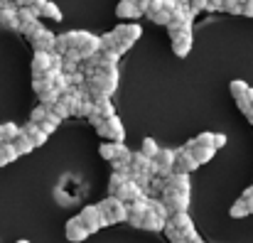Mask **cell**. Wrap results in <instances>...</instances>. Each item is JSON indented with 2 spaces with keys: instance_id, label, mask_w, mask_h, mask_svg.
<instances>
[{
  "instance_id": "obj_1",
  "label": "cell",
  "mask_w": 253,
  "mask_h": 243,
  "mask_svg": "<svg viewBox=\"0 0 253 243\" xmlns=\"http://www.w3.org/2000/svg\"><path fill=\"white\" fill-rule=\"evenodd\" d=\"M98 209H101V214H103V219H106L108 226L128 221V204L121 197H111L108 194L103 202H98Z\"/></svg>"
},
{
  "instance_id": "obj_2",
  "label": "cell",
  "mask_w": 253,
  "mask_h": 243,
  "mask_svg": "<svg viewBox=\"0 0 253 243\" xmlns=\"http://www.w3.org/2000/svg\"><path fill=\"white\" fill-rule=\"evenodd\" d=\"M113 35H116V52L123 57L138 40H140V35H143V30H140V25H135V22H123V25H118L116 30H111Z\"/></svg>"
},
{
  "instance_id": "obj_3",
  "label": "cell",
  "mask_w": 253,
  "mask_h": 243,
  "mask_svg": "<svg viewBox=\"0 0 253 243\" xmlns=\"http://www.w3.org/2000/svg\"><path fill=\"white\" fill-rule=\"evenodd\" d=\"M174 0H153L150 7H148V20H153L155 25H165L168 27L169 20H172V12H174Z\"/></svg>"
},
{
  "instance_id": "obj_4",
  "label": "cell",
  "mask_w": 253,
  "mask_h": 243,
  "mask_svg": "<svg viewBox=\"0 0 253 243\" xmlns=\"http://www.w3.org/2000/svg\"><path fill=\"white\" fill-rule=\"evenodd\" d=\"M96 133H98L103 140H113V143H123V138H126V128H123V123H121L118 116L106 118V121L96 128Z\"/></svg>"
},
{
  "instance_id": "obj_5",
  "label": "cell",
  "mask_w": 253,
  "mask_h": 243,
  "mask_svg": "<svg viewBox=\"0 0 253 243\" xmlns=\"http://www.w3.org/2000/svg\"><path fill=\"white\" fill-rule=\"evenodd\" d=\"M98 155H101L103 160H108V162H116V160L130 162L133 160V153H130L123 143H113V140H103L101 148H98Z\"/></svg>"
},
{
  "instance_id": "obj_6",
  "label": "cell",
  "mask_w": 253,
  "mask_h": 243,
  "mask_svg": "<svg viewBox=\"0 0 253 243\" xmlns=\"http://www.w3.org/2000/svg\"><path fill=\"white\" fill-rule=\"evenodd\" d=\"M77 52H79V57H82V62L88 59V57H93V54H98L101 52V37H96V35H91V32H84V30H79V42H77V47H74Z\"/></svg>"
},
{
  "instance_id": "obj_7",
  "label": "cell",
  "mask_w": 253,
  "mask_h": 243,
  "mask_svg": "<svg viewBox=\"0 0 253 243\" xmlns=\"http://www.w3.org/2000/svg\"><path fill=\"white\" fill-rule=\"evenodd\" d=\"M79 216H82V221L86 224V229H88L91 234H96V231H101V229L108 226L106 219H103V214H101V209H98V204H88V206H84V209L79 211Z\"/></svg>"
},
{
  "instance_id": "obj_8",
  "label": "cell",
  "mask_w": 253,
  "mask_h": 243,
  "mask_svg": "<svg viewBox=\"0 0 253 243\" xmlns=\"http://www.w3.org/2000/svg\"><path fill=\"white\" fill-rule=\"evenodd\" d=\"M91 236V231L86 229V224L82 221V216L77 214V216H72L67 224H64V239L72 243H84L86 239Z\"/></svg>"
},
{
  "instance_id": "obj_9",
  "label": "cell",
  "mask_w": 253,
  "mask_h": 243,
  "mask_svg": "<svg viewBox=\"0 0 253 243\" xmlns=\"http://www.w3.org/2000/svg\"><path fill=\"white\" fill-rule=\"evenodd\" d=\"M163 202H165L169 214H182V211L189 209V192H172V189H165V192H163Z\"/></svg>"
},
{
  "instance_id": "obj_10",
  "label": "cell",
  "mask_w": 253,
  "mask_h": 243,
  "mask_svg": "<svg viewBox=\"0 0 253 243\" xmlns=\"http://www.w3.org/2000/svg\"><path fill=\"white\" fill-rule=\"evenodd\" d=\"M0 25L5 30H15L20 32V5L17 2H2L0 5Z\"/></svg>"
},
{
  "instance_id": "obj_11",
  "label": "cell",
  "mask_w": 253,
  "mask_h": 243,
  "mask_svg": "<svg viewBox=\"0 0 253 243\" xmlns=\"http://www.w3.org/2000/svg\"><path fill=\"white\" fill-rule=\"evenodd\" d=\"M155 174L160 177H169L174 172V162H177V150H169V148H160L158 158H155Z\"/></svg>"
},
{
  "instance_id": "obj_12",
  "label": "cell",
  "mask_w": 253,
  "mask_h": 243,
  "mask_svg": "<svg viewBox=\"0 0 253 243\" xmlns=\"http://www.w3.org/2000/svg\"><path fill=\"white\" fill-rule=\"evenodd\" d=\"M148 209H150L148 206V197H143L138 202H130L128 204V224L135 226V229H143V219H145Z\"/></svg>"
},
{
  "instance_id": "obj_13",
  "label": "cell",
  "mask_w": 253,
  "mask_h": 243,
  "mask_svg": "<svg viewBox=\"0 0 253 243\" xmlns=\"http://www.w3.org/2000/svg\"><path fill=\"white\" fill-rule=\"evenodd\" d=\"M168 224L169 226H174L177 231H182V234L187 236V241L197 236V229H194V224H192V219H189L187 211H182V214H169Z\"/></svg>"
},
{
  "instance_id": "obj_14",
  "label": "cell",
  "mask_w": 253,
  "mask_h": 243,
  "mask_svg": "<svg viewBox=\"0 0 253 243\" xmlns=\"http://www.w3.org/2000/svg\"><path fill=\"white\" fill-rule=\"evenodd\" d=\"M30 44H32L35 52H54L57 49V35L52 30H42Z\"/></svg>"
},
{
  "instance_id": "obj_15",
  "label": "cell",
  "mask_w": 253,
  "mask_h": 243,
  "mask_svg": "<svg viewBox=\"0 0 253 243\" xmlns=\"http://www.w3.org/2000/svg\"><path fill=\"white\" fill-rule=\"evenodd\" d=\"M49 69H52V52H35V57H32V79L44 77Z\"/></svg>"
},
{
  "instance_id": "obj_16",
  "label": "cell",
  "mask_w": 253,
  "mask_h": 243,
  "mask_svg": "<svg viewBox=\"0 0 253 243\" xmlns=\"http://www.w3.org/2000/svg\"><path fill=\"white\" fill-rule=\"evenodd\" d=\"M32 10H35L37 17H49V20H54V22L62 20V10H59L54 2H49V0H37V2L32 5Z\"/></svg>"
},
{
  "instance_id": "obj_17",
  "label": "cell",
  "mask_w": 253,
  "mask_h": 243,
  "mask_svg": "<svg viewBox=\"0 0 253 243\" xmlns=\"http://www.w3.org/2000/svg\"><path fill=\"white\" fill-rule=\"evenodd\" d=\"M199 167V162H197V158L187 150V148H182V150H177V162H174V172H194Z\"/></svg>"
},
{
  "instance_id": "obj_18",
  "label": "cell",
  "mask_w": 253,
  "mask_h": 243,
  "mask_svg": "<svg viewBox=\"0 0 253 243\" xmlns=\"http://www.w3.org/2000/svg\"><path fill=\"white\" fill-rule=\"evenodd\" d=\"M22 133L35 143V148H42V145L47 143V138H49V135L42 130V125H40V123H35V121H27V123L22 125Z\"/></svg>"
},
{
  "instance_id": "obj_19",
  "label": "cell",
  "mask_w": 253,
  "mask_h": 243,
  "mask_svg": "<svg viewBox=\"0 0 253 243\" xmlns=\"http://www.w3.org/2000/svg\"><path fill=\"white\" fill-rule=\"evenodd\" d=\"M118 197H121L126 204H130V202H138V199H143V197H148V194H145V189H143L140 184H135L133 179H128L126 187L118 192Z\"/></svg>"
},
{
  "instance_id": "obj_20",
  "label": "cell",
  "mask_w": 253,
  "mask_h": 243,
  "mask_svg": "<svg viewBox=\"0 0 253 243\" xmlns=\"http://www.w3.org/2000/svg\"><path fill=\"white\" fill-rule=\"evenodd\" d=\"M116 15H118L121 20H138V17L145 15V12L135 5V0H121L118 7H116Z\"/></svg>"
},
{
  "instance_id": "obj_21",
  "label": "cell",
  "mask_w": 253,
  "mask_h": 243,
  "mask_svg": "<svg viewBox=\"0 0 253 243\" xmlns=\"http://www.w3.org/2000/svg\"><path fill=\"white\" fill-rule=\"evenodd\" d=\"M172 52H174V57H187L192 52V30H187L172 40Z\"/></svg>"
},
{
  "instance_id": "obj_22",
  "label": "cell",
  "mask_w": 253,
  "mask_h": 243,
  "mask_svg": "<svg viewBox=\"0 0 253 243\" xmlns=\"http://www.w3.org/2000/svg\"><path fill=\"white\" fill-rule=\"evenodd\" d=\"M165 182H168V189L172 192H189V174L187 172H172L169 177H165Z\"/></svg>"
},
{
  "instance_id": "obj_23",
  "label": "cell",
  "mask_w": 253,
  "mask_h": 243,
  "mask_svg": "<svg viewBox=\"0 0 253 243\" xmlns=\"http://www.w3.org/2000/svg\"><path fill=\"white\" fill-rule=\"evenodd\" d=\"M165 226H168V219L148 209V214H145V219H143V229H145V231L158 234V231H165Z\"/></svg>"
},
{
  "instance_id": "obj_24",
  "label": "cell",
  "mask_w": 253,
  "mask_h": 243,
  "mask_svg": "<svg viewBox=\"0 0 253 243\" xmlns=\"http://www.w3.org/2000/svg\"><path fill=\"white\" fill-rule=\"evenodd\" d=\"M229 88H231V96H234V101L239 103V101H246V98H251L249 93H251V86L246 83V81L241 79H234L229 83Z\"/></svg>"
},
{
  "instance_id": "obj_25",
  "label": "cell",
  "mask_w": 253,
  "mask_h": 243,
  "mask_svg": "<svg viewBox=\"0 0 253 243\" xmlns=\"http://www.w3.org/2000/svg\"><path fill=\"white\" fill-rule=\"evenodd\" d=\"M130 167H133V169H140V172H150V174H155V162L150 160V158H145L140 150H138V153H133Z\"/></svg>"
},
{
  "instance_id": "obj_26",
  "label": "cell",
  "mask_w": 253,
  "mask_h": 243,
  "mask_svg": "<svg viewBox=\"0 0 253 243\" xmlns=\"http://www.w3.org/2000/svg\"><path fill=\"white\" fill-rule=\"evenodd\" d=\"M128 179H130V177H128L126 172H113L111 179H108V194H111V197H118V192L126 187Z\"/></svg>"
},
{
  "instance_id": "obj_27",
  "label": "cell",
  "mask_w": 253,
  "mask_h": 243,
  "mask_svg": "<svg viewBox=\"0 0 253 243\" xmlns=\"http://www.w3.org/2000/svg\"><path fill=\"white\" fill-rule=\"evenodd\" d=\"M20 133H22L20 125H15V123H0V138H2L5 143H15Z\"/></svg>"
},
{
  "instance_id": "obj_28",
  "label": "cell",
  "mask_w": 253,
  "mask_h": 243,
  "mask_svg": "<svg viewBox=\"0 0 253 243\" xmlns=\"http://www.w3.org/2000/svg\"><path fill=\"white\" fill-rule=\"evenodd\" d=\"M17 158H20V153L15 150V145H12V143H2V145H0V167H5V164L15 162Z\"/></svg>"
},
{
  "instance_id": "obj_29",
  "label": "cell",
  "mask_w": 253,
  "mask_h": 243,
  "mask_svg": "<svg viewBox=\"0 0 253 243\" xmlns=\"http://www.w3.org/2000/svg\"><path fill=\"white\" fill-rule=\"evenodd\" d=\"M187 150L197 158V162H199V164H207V162L216 155V150H214V148H199V145H192V148H187Z\"/></svg>"
},
{
  "instance_id": "obj_30",
  "label": "cell",
  "mask_w": 253,
  "mask_h": 243,
  "mask_svg": "<svg viewBox=\"0 0 253 243\" xmlns=\"http://www.w3.org/2000/svg\"><path fill=\"white\" fill-rule=\"evenodd\" d=\"M93 106H96L93 113H98L101 118H111V116H116V108H113L111 98H98V101H93Z\"/></svg>"
},
{
  "instance_id": "obj_31",
  "label": "cell",
  "mask_w": 253,
  "mask_h": 243,
  "mask_svg": "<svg viewBox=\"0 0 253 243\" xmlns=\"http://www.w3.org/2000/svg\"><path fill=\"white\" fill-rule=\"evenodd\" d=\"M192 145H199V148H214V133H199L197 138L187 140L184 148H192ZM216 150V148H214Z\"/></svg>"
},
{
  "instance_id": "obj_32",
  "label": "cell",
  "mask_w": 253,
  "mask_h": 243,
  "mask_svg": "<svg viewBox=\"0 0 253 243\" xmlns=\"http://www.w3.org/2000/svg\"><path fill=\"white\" fill-rule=\"evenodd\" d=\"M12 145H15V150H17L20 155H30V153L35 150V143H32L25 133H20V135H17V140H15Z\"/></svg>"
},
{
  "instance_id": "obj_33",
  "label": "cell",
  "mask_w": 253,
  "mask_h": 243,
  "mask_svg": "<svg viewBox=\"0 0 253 243\" xmlns=\"http://www.w3.org/2000/svg\"><path fill=\"white\" fill-rule=\"evenodd\" d=\"M229 214L234 216V219H244V216H249L251 211H249V202L241 197V199H236L234 204H231V209H229Z\"/></svg>"
},
{
  "instance_id": "obj_34",
  "label": "cell",
  "mask_w": 253,
  "mask_h": 243,
  "mask_svg": "<svg viewBox=\"0 0 253 243\" xmlns=\"http://www.w3.org/2000/svg\"><path fill=\"white\" fill-rule=\"evenodd\" d=\"M42 30H44V25H42L40 20H35V22H30V25H25V27H22L20 32L25 35V40H27V42H32V40H35V37H37V35L42 32Z\"/></svg>"
},
{
  "instance_id": "obj_35",
  "label": "cell",
  "mask_w": 253,
  "mask_h": 243,
  "mask_svg": "<svg viewBox=\"0 0 253 243\" xmlns=\"http://www.w3.org/2000/svg\"><path fill=\"white\" fill-rule=\"evenodd\" d=\"M140 153H143L145 158L155 160V158H158V153H160V145H158L153 138H145V140H143V145H140Z\"/></svg>"
},
{
  "instance_id": "obj_36",
  "label": "cell",
  "mask_w": 253,
  "mask_h": 243,
  "mask_svg": "<svg viewBox=\"0 0 253 243\" xmlns=\"http://www.w3.org/2000/svg\"><path fill=\"white\" fill-rule=\"evenodd\" d=\"M37 98H40V103H44V106H49V108H52V106H54V103L62 98V93H59V91L52 86V88H47L44 93H40Z\"/></svg>"
},
{
  "instance_id": "obj_37",
  "label": "cell",
  "mask_w": 253,
  "mask_h": 243,
  "mask_svg": "<svg viewBox=\"0 0 253 243\" xmlns=\"http://www.w3.org/2000/svg\"><path fill=\"white\" fill-rule=\"evenodd\" d=\"M52 113H54V116H59V118L64 121V118H69V116H72V108H69V103H67L64 98H59V101L52 106Z\"/></svg>"
},
{
  "instance_id": "obj_38",
  "label": "cell",
  "mask_w": 253,
  "mask_h": 243,
  "mask_svg": "<svg viewBox=\"0 0 253 243\" xmlns=\"http://www.w3.org/2000/svg\"><path fill=\"white\" fill-rule=\"evenodd\" d=\"M52 86H54V88H57V91H59V93H67V91H69V86H72V83H69V77H67V74H64V72H59V74H57V77H54V79H52Z\"/></svg>"
},
{
  "instance_id": "obj_39",
  "label": "cell",
  "mask_w": 253,
  "mask_h": 243,
  "mask_svg": "<svg viewBox=\"0 0 253 243\" xmlns=\"http://www.w3.org/2000/svg\"><path fill=\"white\" fill-rule=\"evenodd\" d=\"M49 106H44V103H40L32 113H30V121H35V123H42V121H47V116H49Z\"/></svg>"
},
{
  "instance_id": "obj_40",
  "label": "cell",
  "mask_w": 253,
  "mask_h": 243,
  "mask_svg": "<svg viewBox=\"0 0 253 243\" xmlns=\"http://www.w3.org/2000/svg\"><path fill=\"white\" fill-rule=\"evenodd\" d=\"M165 236H168V241L169 243H187V236L182 234V231H177L174 226H165Z\"/></svg>"
},
{
  "instance_id": "obj_41",
  "label": "cell",
  "mask_w": 253,
  "mask_h": 243,
  "mask_svg": "<svg viewBox=\"0 0 253 243\" xmlns=\"http://www.w3.org/2000/svg\"><path fill=\"white\" fill-rule=\"evenodd\" d=\"M35 20H40V17L35 15L32 7H20V25H22V27L30 25V22H35ZM22 27H20V30H22Z\"/></svg>"
},
{
  "instance_id": "obj_42",
  "label": "cell",
  "mask_w": 253,
  "mask_h": 243,
  "mask_svg": "<svg viewBox=\"0 0 253 243\" xmlns=\"http://www.w3.org/2000/svg\"><path fill=\"white\" fill-rule=\"evenodd\" d=\"M187 30H192V25H179V22H169V25H168V35H169V40L179 37V35H182V32H187Z\"/></svg>"
},
{
  "instance_id": "obj_43",
  "label": "cell",
  "mask_w": 253,
  "mask_h": 243,
  "mask_svg": "<svg viewBox=\"0 0 253 243\" xmlns=\"http://www.w3.org/2000/svg\"><path fill=\"white\" fill-rule=\"evenodd\" d=\"M67 77H69V83H72V86H79V88L86 86V81H88V77H86L82 69H79V72H74V74H67Z\"/></svg>"
},
{
  "instance_id": "obj_44",
  "label": "cell",
  "mask_w": 253,
  "mask_h": 243,
  "mask_svg": "<svg viewBox=\"0 0 253 243\" xmlns=\"http://www.w3.org/2000/svg\"><path fill=\"white\" fill-rule=\"evenodd\" d=\"M189 7H192L194 15H199V12L209 10V0H189Z\"/></svg>"
},
{
  "instance_id": "obj_45",
  "label": "cell",
  "mask_w": 253,
  "mask_h": 243,
  "mask_svg": "<svg viewBox=\"0 0 253 243\" xmlns=\"http://www.w3.org/2000/svg\"><path fill=\"white\" fill-rule=\"evenodd\" d=\"M226 0H209V12H221Z\"/></svg>"
},
{
  "instance_id": "obj_46",
  "label": "cell",
  "mask_w": 253,
  "mask_h": 243,
  "mask_svg": "<svg viewBox=\"0 0 253 243\" xmlns=\"http://www.w3.org/2000/svg\"><path fill=\"white\" fill-rule=\"evenodd\" d=\"M226 145V135L224 133H214V148L219 150V148H224Z\"/></svg>"
},
{
  "instance_id": "obj_47",
  "label": "cell",
  "mask_w": 253,
  "mask_h": 243,
  "mask_svg": "<svg viewBox=\"0 0 253 243\" xmlns=\"http://www.w3.org/2000/svg\"><path fill=\"white\" fill-rule=\"evenodd\" d=\"M244 15H246V17H253V0H249V2L244 5Z\"/></svg>"
},
{
  "instance_id": "obj_48",
  "label": "cell",
  "mask_w": 253,
  "mask_h": 243,
  "mask_svg": "<svg viewBox=\"0 0 253 243\" xmlns=\"http://www.w3.org/2000/svg\"><path fill=\"white\" fill-rule=\"evenodd\" d=\"M15 2H17L20 7H32V5H35L37 0H15Z\"/></svg>"
},
{
  "instance_id": "obj_49",
  "label": "cell",
  "mask_w": 253,
  "mask_h": 243,
  "mask_svg": "<svg viewBox=\"0 0 253 243\" xmlns=\"http://www.w3.org/2000/svg\"><path fill=\"white\" fill-rule=\"evenodd\" d=\"M187 243H204V241H202L199 236H194V239H189V241H187Z\"/></svg>"
},
{
  "instance_id": "obj_50",
  "label": "cell",
  "mask_w": 253,
  "mask_h": 243,
  "mask_svg": "<svg viewBox=\"0 0 253 243\" xmlns=\"http://www.w3.org/2000/svg\"><path fill=\"white\" fill-rule=\"evenodd\" d=\"M239 2H241V5H246V2H249V0H239Z\"/></svg>"
},
{
  "instance_id": "obj_51",
  "label": "cell",
  "mask_w": 253,
  "mask_h": 243,
  "mask_svg": "<svg viewBox=\"0 0 253 243\" xmlns=\"http://www.w3.org/2000/svg\"><path fill=\"white\" fill-rule=\"evenodd\" d=\"M2 143H5V140H2V138H0V145H2Z\"/></svg>"
},
{
  "instance_id": "obj_52",
  "label": "cell",
  "mask_w": 253,
  "mask_h": 243,
  "mask_svg": "<svg viewBox=\"0 0 253 243\" xmlns=\"http://www.w3.org/2000/svg\"><path fill=\"white\" fill-rule=\"evenodd\" d=\"M5 2H15V0H5Z\"/></svg>"
},
{
  "instance_id": "obj_53",
  "label": "cell",
  "mask_w": 253,
  "mask_h": 243,
  "mask_svg": "<svg viewBox=\"0 0 253 243\" xmlns=\"http://www.w3.org/2000/svg\"><path fill=\"white\" fill-rule=\"evenodd\" d=\"M17 243H30V241H17Z\"/></svg>"
},
{
  "instance_id": "obj_54",
  "label": "cell",
  "mask_w": 253,
  "mask_h": 243,
  "mask_svg": "<svg viewBox=\"0 0 253 243\" xmlns=\"http://www.w3.org/2000/svg\"><path fill=\"white\" fill-rule=\"evenodd\" d=\"M249 121H251V125H253V118H249Z\"/></svg>"
},
{
  "instance_id": "obj_55",
  "label": "cell",
  "mask_w": 253,
  "mask_h": 243,
  "mask_svg": "<svg viewBox=\"0 0 253 243\" xmlns=\"http://www.w3.org/2000/svg\"><path fill=\"white\" fill-rule=\"evenodd\" d=\"M2 2H5V0H0V5H2Z\"/></svg>"
},
{
  "instance_id": "obj_56",
  "label": "cell",
  "mask_w": 253,
  "mask_h": 243,
  "mask_svg": "<svg viewBox=\"0 0 253 243\" xmlns=\"http://www.w3.org/2000/svg\"><path fill=\"white\" fill-rule=\"evenodd\" d=\"M251 108H253V101H251Z\"/></svg>"
}]
</instances>
